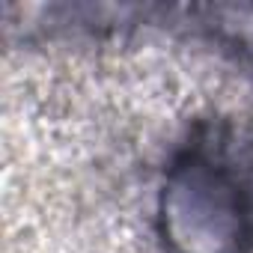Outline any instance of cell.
<instances>
[{"instance_id": "6da1fadb", "label": "cell", "mask_w": 253, "mask_h": 253, "mask_svg": "<svg viewBox=\"0 0 253 253\" xmlns=\"http://www.w3.org/2000/svg\"><path fill=\"white\" fill-rule=\"evenodd\" d=\"M155 217L170 253H253V137L197 125L164 170Z\"/></svg>"}, {"instance_id": "7a4b0ae2", "label": "cell", "mask_w": 253, "mask_h": 253, "mask_svg": "<svg viewBox=\"0 0 253 253\" xmlns=\"http://www.w3.org/2000/svg\"><path fill=\"white\" fill-rule=\"evenodd\" d=\"M203 27L238 63L253 72V6H211Z\"/></svg>"}]
</instances>
